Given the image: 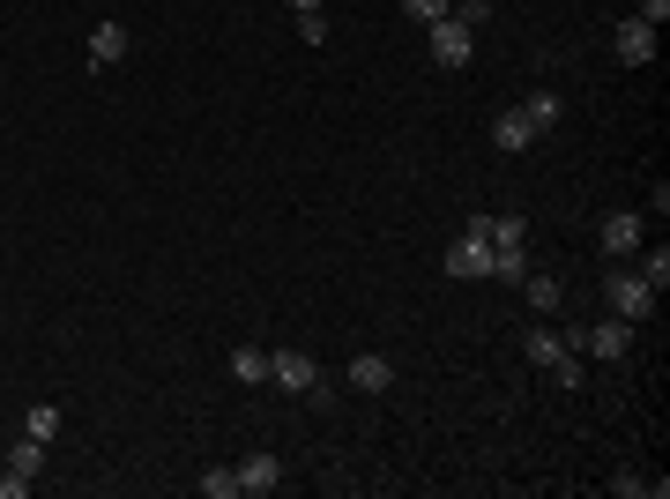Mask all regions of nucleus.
<instances>
[{
    "label": "nucleus",
    "mask_w": 670,
    "mask_h": 499,
    "mask_svg": "<svg viewBox=\"0 0 670 499\" xmlns=\"http://www.w3.org/2000/svg\"><path fill=\"white\" fill-rule=\"evenodd\" d=\"M522 292H529L537 313H559V276H522Z\"/></svg>",
    "instance_id": "obj_22"
},
{
    "label": "nucleus",
    "mask_w": 670,
    "mask_h": 499,
    "mask_svg": "<svg viewBox=\"0 0 670 499\" xmlns=\"http://www.w3.org/2000/svg\"><path fill=\"white\" fill-rule=\"evenodd\" d=\"M641 23H648V31H663V23H670V0H641Z\"/></svg>",
    "instance_id": "obj_25"
},
{
    "label": "nucleus",
    "mask_w": 670,
    "mask_h": 499,
    "mask_svg": "<svg viewBox=\"0 0 670 499\" xmlns=\"http://www.w3.org/2000/svg\"><path fill=\"white\" fill-rule=\"evenodd\" d=\"M447 8H455V0H403V15H410V23H418V31H432V23H440V15H447Z\"/></svg>",
    "instance_id": "obj_23"
},
{
    "label": "nucleus",
    "mask_w": 670,
    "mask_h": 499,
    "mask_svg": "<svg viewBox=\"0 0 670 499\" xmlns=\"http://www.w3.org/2000/svg\"><path fill=\"white\" fill-rule=\"evenodd\" d=\"M522 112L551 134V127H559V90H529V97H522Z\"/></svg>",
    "instance_id": "obj_20"
},
{
    "label": "nucleus",
    "mask_w": 670,
    "mask_h": 499,
    "mask_svg": "<svg viewBox=\"0 0 670 499\" xmlns=\"http://www.w3.org/2000/svg\"><path fill=\"white\" fill-rule=\"evenodd\" d=\"M455 15L469 23V31H484V23H492V0H455Z\"/></svg>",
    "instance_id": "obj_24"
},
{
    "label": "nucleus",
    "mask_w": 670,
    "mask_h": 499,
    "mask_svg": "<svg viewBox=\"0 0 670 499\" xmlns=\"http://www.w3.org/2000/svg\"><path fill=\"white\" fill-rule=\"evenodd\" d=\"M537 134H545V127L529 120V112H522V105H506L500 120H492V150H500V157H522V150H529V142H537Z\"/></svg>",
    "instance_id": "obj_7"
},
{
    "label": "nucleus",
    "mask_w": 670,
    "mask_h": 499,
    "mask_svg": "<svg viewBox=\"0 0 670 499\" xmlns=\"http://www.w3.org/2000/svg\"><path fill=\"white\" fill-rule=\"evenodd\" d=\"M194 492H202V499H239V470H231V462H216V470L194 477Z\"/></svg>",
    "instance_id": "obj_15"
},
{
    "label": "nucleus",
    "mask_w": 670,
    "mask_h": 499,
    "mask_svg": "<svg viewBox=\"0 0 670 499\" xmlns=\"http://www.w3.org/2000/svg\"><path fill=\"white\" fill-rule=\"evenodd\" d=\"M603 306H611L619 321H633V329H641V321L656 313V292H648L633 269H611V276H603Z\"/></svg>",
    "instance_id": "obj_4"
},
{
    "label": "nucleus",
    "mask_w": 670,
    "mask_h": 499,
    "mask_svg": "<svg viewBox=\"0 0 670 499\" xmlns=\"http://www.w3.org/2000/svg\"><path fill=\"white\" fill-rule=\"evenodd\" d=\"M31 492V477H15V470H0V499H23Z\"/></svg>",
    "instance_id": "obj_26"
},
{
    "label": "nucleus",
    "mask_w": 670,
    "mask_h": 499,
    "mask_svg": "<svg viewBox=\"0 0 670 499\" xmlns=\"http://www.w3.org/2000/svg\"><path fill=\"white\" fill-rule=\"evenodd\" d=\"M424 52H432V68H469V52H477V31H469L455 8H447V15L424 31Z\"/></svg>",
    "instance_id": "obj_2"
},
{
    "label": "nucleus",
    "mask_w": 670,
    "mask_h": 499,
    "mask_svg": "<svg viewBox=\"0 0 670 499\" xmlns=\"http://www.w3.org/2000/svg\"><path fill=\"white\" fill-rule=\"evenodd\" d=\"M231 380H239V388H261V380H268V351L239 343V351H231Z\"/></svg>",
    "instance_id": "obj_14"
},
{
    "label": "nucleus",
    "mask_w": 670,
    "mask_h": 499,
    "mask_svg": "<svg viewBox=\"0 0 670 499\" xmlns=\"http://www.w3.org/2000/svg\"><path fill=\"white\" fill-rule=\"evenodd\" d=\"M596 247L611 253V261H633V253L648 247V216H641V209H611V216L596 224Z\"/></svg>",
    "instance_id": "obj_3"
},
{
    "label": "nucleus",
    "mask_w": 670,
    "mask_h": 499,
    "mask_svg": "<svg viewBox=\"0 0 670 499\" xmlns=\"http://www.w3.org/2000/svg\"><path fill=\"white\" fill-rule=\"evenodd\" d=\"M350 388H358V395H387V388H395V358L358 351V358H350Z\"/></svg>",
    "instance_id": "obj_11"
},
{
    "label": "nucleus",
    "mask_w": 670,
    "mask_h": 499,
    "mask_svg": "<svg viewBox=\"0 0 670 499\" xmlns=\"http://www.w3.org/2000/svg\"><path fill=\"white\" fill-rule=\"evenodd\" d=\"M447 276H462V284H492V239L462 231L455 247H447Z\"/></svg>",
    "instance_id": "obj_6"
},
{
    "label": "nucleus",
    "mask_w": 670,
    "mask_h": 499,
    "mask_svg": "<svg viewBox=\"0 0 670 499\" xmlns=\"http://www.w3.org/2000/svg\"><path fill=\"white\" fill-rule=\"evenodd\" d=\"M291 15H298V38H306V45H328V15H321V0H291Z\"/></svg>",
    "instance_id": "obj_17"
},
{
    "label": "nucleus",
    "mask_w": 670,
    "mask_h": 499,
    "mask_svg": "<svg viewBox=\"0 0 670 499\" xmlns=\"http://www.w3.org/2000/svg\"><path fill=\"white\" fill-rule=\"evenodd\" d=\"M23 432L52 448V440H60V411H52V403H31V411H23Z\"/></svg>",
    "instance_id": "obj_19"
},
{
    "label": "nucleus",
    "mask_w": 670,
    "mask_h": 499,
    "mask_svg": "<svg viewBox=\"0 0 670 499\" xmlns=\"http://www.w3.org/2000/svg\"><path fill=\"white\" fill-rule=\"evenodd\" d=\"M276 485H284V462L268 455V448H253V455L239 462V492H247V499H268Z\"/></svg>",
    "instance_id": "obj_9"
},
{
    "label": "nucleus",
    "mask_w": 670,
    "mask_h": 499,
    "mask_svg": "<svg viewBox=\"0 0 670 499\" xmlns=\"http://www.w3.org/2000/svg\"><path fill=\"white\" fill-rule=\"evenodd\" d=\"M522 351H529V358H537L545 373H551V366H559V358H566V343H559V335H551V329H529V335H522Z\"/></svg>",
    "instance_id": "obj_18"
},
{
    "label": "nucleus",
    "mask_w": 670,
    "mask_h": 499,
    "mask_svg": "<svg viewBox=\"0 0 670 499\" xmlns=\"http://www.w3.org/2000/svg\"><path fill=\"white\" fill-rule=\"evenodd\" d=\"M633 276L663 298V292H670V247H641V253H633Z\"/></svg>",
    "instance_id": "obj_12"
},
{
    "label": "nucleus",
    "mask_w": 670,
    "mask_h": 499,
    "mask_svg": "<svg viewBox=\"0 0 670 499\" xmlns=\"http://www.w3.org/2000/svg\"><path fill=\"white\" fill-rule=\"evenodd\" d=\"M45 462H52V448H45V440H31V432L8 448V470H15V477H31V485L45 477Z\"/></svg>",
    "instance_id": "obj_13"
},
{
    "label": "nucleus",
    "mask_w": 670,
    "mask_h": 499,
    "mask_svg": "<svg viewBox=\"0 0 670 499\" xmlns=\"http://www.w3.org/2000/svg\"><path fill=\"white\" fill-rule=\"evenodd\" d=\"M529 276V247H492V284H522Z\"/></svg>",
    "instance_id": "obj_16"
},
{
    "label": "nucleus",
    "mask_w": 670,
    "mask_h": 499,
    "mask_svg": "<svg viewBox=\"0 0 670 499\" xmlns=\"http://www.w3.org/2000/svg\"><path fill=\"white\" fill-rule=\"evenodd\" d=\"M611 52H619V68H648V60H656V31H648L641 15H626V23L611 31Z\"/></svg>",
    "instance_id": "obj_8"
},
{
    "label": "nucleus",
    "mask_w": 670,
    "mask_h": 499,
    "mask_svg": "<svg viewBox=\"0 0 670 499\" xmlns=\"http://www.w3.org/2000/svg\"><path fill=\"white\" fill-rule=\"evenodd\" d=\"M268 380H276L284 395H321V366H313L306 351H268Z\"/></svg>",
    "instance_id": "obj_5"
},
{
    "label": "nucleus",
    "mask_w": 670,
    "mask_h": 499,
    "mask_svg": "<svg viewBox=\"0 0 670 499\" xmlns=\"http://www.w3.org/2000/svg\"><path fill=\"white\" fill-rule=\"evenodd\" d=\"M611 492H619V499H648V492L663 499V477H641V470H619V477H611Z\"/></svg>",
    "instance_id": "obj_21"
},
{
    "label": "nucleus",
    "mask_w": 670,
    "mask_h": 499,
    "mask_svg": "<svg viewBox=\"0 0 670 499\" xmlns=\"http://www.w3.org/2000/svg\"><path fill=\"white\" fill-rule=\"evenodd\" d=\"M127 23H112V15H105V23H89V68H120L127 60Z\"/></svg>",
    "instance_id": "obj_10"
},
{
    "label": "nucleus",
    "mask_w": 670,
    "mask_h": 499,
    "mask_svg": "<svg viewBox=\"0 0 670 499\" xmlns=\"http://www.w3.org/2000/svg\"><path fill=\"white\" fill-rule=\"evenodd\" d=\"M559 343H566V351H588V358H603V366H626V358H633V321L596 313V321H582V329H566Z\"/></svg>",
    "instance_id": "obj_1"
}]
</instances>
